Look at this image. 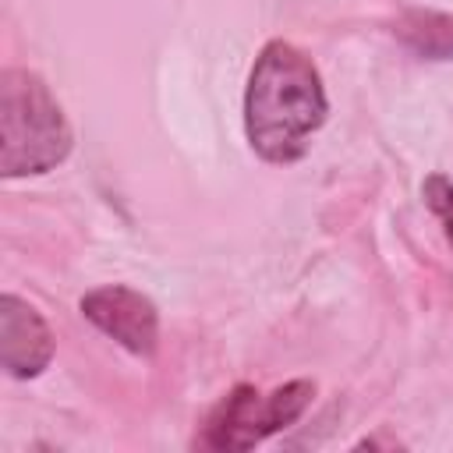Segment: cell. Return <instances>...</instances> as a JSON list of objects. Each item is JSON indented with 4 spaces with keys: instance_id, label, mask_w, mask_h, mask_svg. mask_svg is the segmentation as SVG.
Returning <instances> with one entry per match:
<instances>
[{
    "instance_id": "cell-1",
    "label": "cell",
    "mask_w": 453,
    "mask_h": 453,
    "mask_svg": "<svg viewBox=\"0 0 453 453\" xmlns=\"http://www.w3.org/2000/svg\"><path fill=\"white\" fill-rule=\"evenodd\" d=\"M326 113L329 99L315 60L287 39H269L255 57L244 88L248 145L265 163H297L311 149Z\"/></svg>"
},
{
    "instance_id": "cell-3",
    "label": "cell",
    "mask_w": 453,
    "mask_h": 453,
    "mask_svg": "<svg viewBox=\"0 0 453 453\" xmlns=\"http://www.w3.org/2000/svg\"><path fill=\"white\" fill-rule=\"evenodd\" d=\"M315 400L311 379H290L269 393L241 382L234 386L202 421V435L195 446L216 449V453H244L269 435L290 428Z\"/></svg>"
},
{
    "instance_id": "cell-6",
    "label": "cell",
    "mask_w": 453,
    "mask_h": 453,
    "mask_svg": "<svg viewBox=\"0 0 453 453\" xmlns=\"http://www.w3.org/2000/svg\"><path fill=\"white\" fill-rule=\"evenodd\" d=\"M393 35L421 60H453V14L411 7L393 21Z\"/></svg>"
},
{
    "instance_id": "cell-2",
    "label": "cell",
    "mask_w": 453,
    "mask_h": 453,
    "mask_svg": "<svg viewBox=\"0 0 453 453\" xmlns=\"http://www.w3.org/2000/svg\"><path fill=\"white\" fill-rule=\"evenodd\" d=\"M74 134L50 85L28 67L0 74V177H39L71 156Z\"/></svg>"
},
{
    "instance_id": "cell-4",
    "label": "cell",
    "mask_w": 453,
    "mask_h": 453,
    "mask_svg": "<svg viewBox=\"0 0 453 453\" xmlns=\"http://www.w3.org/2000/svg\"><path fill=\"white\" fill-rule=\"evenodd\" d=\"M81 315L113 343L138 357H152L159 347V308L152 297L127 283H103L81 294Z\"/></svg>"
},
{
    "instance_id": "cell-5",
    "label": "cell",
    "mask_w": 453,
    "mask_h": 453,
    "mask_svg": "<svg viewBox=\"0 0 453 453\" xmlns=\"http://www.w3.org/2000/svg\"><path fill=\"white\" fill-rule=\"evenodd\" d=\"M0 361L11 379H35L53 361V333L46 319L18 294L0 297Z\"/></svg>"
},
{
    "instance_id": "cell-7",
    "label": "cell",
    "mask_w": 453,
    "mask_h": 453,
    "mask_svg": "<svg viewBox=\"0 0 453 453\" xmlns=\"http://www.w3.org/2000/svg\"><path fill=\"white\" fill-rule=\"evenodd\" d=\"M425 202H428V209L439 216L442 230H446V237H449V248H453V180L442 177V173L428 177V180H425Z\"/></svg>"
}]
</instances>
